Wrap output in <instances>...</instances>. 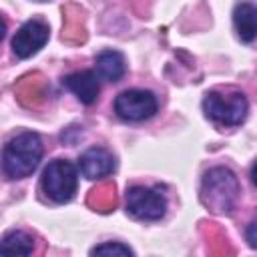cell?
<instances>
[{"instance_id":"8","label":"cell","mask_w":257,"mask_h":257,"mask_svg":"<svg viewBox=\"0 0 257 257\" xmlns=\"http://www.w3.org/2000/svg\"><path fill=\"white\" fill-rule=\"evenodd\" d=\"M78 169L84 179L96 181V179L108 177L114 171V157L102 147H90L80 155Z\"/></svg>"},{"instance_id":"5","label":"cell","mask_w":257,"mask_h":257,"mask_svg":"<svg viewBox=\"0 0 257 257\" xmlns=\"http://www.w3.org/2000/svg\"><path fill=\"white\" fill-rule=\"evenodd\" d=\"M126 213L139 221H159L167 213V199L159 189L135 185L126 191Z\"/></svg>"},{"instance_id":"4","label":"cell","mask_w":257,"mask_h":257,"mask_svg":"<svg viewBox=\"0 0 257 257\" xmlns=\"http://www.w3.org/2000/svg\"><path fill=\"white\" fill-rule=\"evenodd\" d=\"M44 195L54 203H68L78 187V175L72 163L68 161H52L42 173L40 179Z\"/></svg>"},{"instance_id":"11","label":"cell","mask_w":257,"mask_h":257,"mask_svg":"<svg viewBox=\"0 0 257 257\" xmlns=\"http://www.w3.org/2000/svg\"><path fill=\"white\" fill-rule=\"evenodd\" d=\"M96 76L106 82H116L124 74V56L118 50H102L96 60Z\"/></svg>"},{"instance_id":"10","label":"cell","mask_w":257,"mask_h":257,"mask_svg":"<svg viewBox=\"0 0 257 257\" xmlns=\"http://www.w3.org/2000/svg\"><path fill=\"white\" fill-rule=\"evenodd\" d=\"M233 26L241 42H253L257 34V10L249 2H241L233 10Z\"/></svg>"},{"instance_id":"7","label":"cell","mask_w":257,"mask_h":257,"mask_svg":"<svg viewBox=\"0 0 257 257\" xmlns=\"http://www.w3.org/2000/svg\"><path fill=\"white\" fill-rule=\"evenodd\" d=\"M48 36H50V30L44 20L40 18L26 20L12 38V52L18 58H30L48 42Z\"/></svg>"},{"instance_id":"12","label":"cell","mask_w":257,"mask_h":257,"mask_svg":"<svg viewBox=\"0 0 257 257\" xmlns=\"http://www.w3.org/2000/svg\"><path fill=\"white\" fill-rule=\"evenodd\" d=\"M34 239L24 231H10L0 239V255H30Z\"/></svg>"},{"instance_id":"9","label":"cell","mask_w":257,"mask_h":257,"mask_svg":"<svg viewBox=\"0 0 257 257\" xmlns=\"http://www.w3.org/2000/svg\"><path fill=\"white\" fill-rule=\"evenodd\" d=\"M62 84L82 102V104H92L98 98L100 86H98V76L90 70H80V72H72L68 74Z\"/></svg>"},{"instance_id":"13","label":"cell","mask_w":257,"mask_h":257,"mask_svg":"<svg viewBox=\"0 0 257 257\" xmlns=\"http://www.w3.org/2000/svg\"><path fill=\"white\" fill-rule=\"evenodd\" d=\"M92 255H135V251L128 245L116 243V241H108V243H100L96 247L90 249Z\"/></svg>"},{"instance_id":"3","label":"cell","mask_w":257,"mask_h":257,"mask_svg":"<svg viewBox=\"0 0 257 257\" xmlns=\"http://www.w3.org/2000/svg\"><path fill=\"white\" fill-rule=\"evenodd\" d=\"M203 110L205 114L219 122V124H227V126H235L241 124L247 116L249 110V102L247 96L243 92H231V94H223V92H207L203 98Z\"/></svg>"},{"instance_id":"15","label":"cell","mask_w":257,"mask_h":257,"mask_svg":"<svg viewBox=\"0 0 257 257\" xmlns=\"http://www.w3.org/2000/svg\"><path fill=\"white\" fill-rule=\"evenodd\" d=\"M4 32H6V22L0 18V42H2V38H4Z\"/></svg>"},{"instance_id":"6","label":"cell","mask_w":257,"mask_h":257,"mask_svg":"<svg viewBox=\"0 0 257 257\" xmlns=\"http://www.w3.org/2000/svg\"><path fill=\"white\" fill-rule=\"evenodd\" d=\"M159 104L157 98L151 90H141V88H131L120 92L114 98V112L118 118L128 120V122H141L151 116H155Z\"/></svg>"},{"instance_id":"16","label":"cell","mask_w":257,"mask_h":257,"mask_svg":"<svg viewBox=\"0 0 257 257\" xmlns=\"http://www.w3.org/2000/svg\"><path fill=\"white\" fill-rule=\"evenodd\" d=\"M38 2H46V0H38Z\"/></svg>"},{"instance_id":"2","label":"cell","mask_w":257,"mask_h":257,"mask_svg":"<svg viewBox=\"0 0 257 257\" xmlns=\"http://www.w3.org/2000/svg\"><path fill=\"white\" fill-rule=\"evenodd\" d=\"M239 195V183L231 169L213 167L201 183V201L215 213H231Z\"/></svg>"},{"instance_id":"14","label":"cell","mask_w":257,"mask_h":257,"mask_svg":"<svg viewBox=\"0 0 257 257\" xmlns=\"http://www.w3.org/2000/svg\"><path fill=\"white\" fill-rule=\"evenodd\" d=\"M255 223H249V229H247V241L251 247H257V241H255Z\"/></svg>"},{"instance_id":"1","label":"cell","mask_w":257,"mask_h":257,"mask_svg":"<svg viewBox=\"0 0 257 257\" xmlns=\"http://www.w3.org/2000/svg\"><path fill=\"white\" fill-rule=\"evenodd\" d=\"M42 141L36 133H20L10 139L2 151V169L10 179H24L36 171L42 161Z\"/></svg>"}]
</instances>
